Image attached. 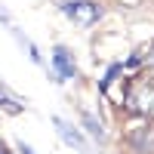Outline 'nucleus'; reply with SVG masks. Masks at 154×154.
<instances>
[{
	"label": "nucleus",
	"mask_w": 154,
	"mask_h": 154,
	"mask_svg": "<svg viewBox=\"0 0 154 154\" xmlns=\"http://www.w3.org/2000/svg\"><path fill=\"white\" fill-rule=\"evenodd\" d=\"M123 105L142 117H154V77H136L126 86Z\"/></svg>",
	"instance_id": "1"
},
{
	"label": "nucleus",
	"mask_w": 154,
	"mask_h": 154,
	"mask_svg": "<svg viewBox=\"0 0 154 154\" xmlns=\"http://www.w3.org/2000/svg\"><path fill=\"white\" fill-rule=\"evenodd\" d=\"M130 145L139 154H154V123H139L130 130Z\"/></svg>",
	"instance_id": "3"
},
{
	"label": "nucleus",
	"mask_w": 154,
	"mask_h": 154,
	"mask_svg": "<svg viewBox=\"0 0 154 154\" xmlns=\"http://www.w3.org/2000/svg\"><path fill=\"white\" fill-rule=\"evenodd\" d=\"M0 154H9V151H6V148H3V145H0Z\"/></svg>",
	"instance_id": "9"
},
{
	"label": "nucleus",
	"mask_w": 154,
	"mask_h": 154,
	"mask_svg": "<svg viewBox=\"0 0 154 154\" xmlns=\"http://www.w3.org/2000/svg\"><path fill=\"white\" fill-rule=\"evenodd\" d=\"M65 16L74 19V25H80V28H89L99 19V6L93 0H71V3H65Z\"/></svg>",
	"instance_id": "2"
},
{
	"label": "nucleus",
	"mask_w": 154,
	"mask_h": 154,
	"mask_svg": "<svg viewBox=\"0 0 154 154\" xmlns=\"http://www.w3.org/2000/svg\"><path fill=\"white\" fill-rule=\"evenodd\" d=\"M86 126H89V133H99V136H102V126H99L93 117H86Z\"/></svg>",
	"instance_id": "6"
},
{
	"label": "nucleus",
	"mask_w": 154,
	"mask_h": 154,
	"mask_svg": "<svg viewBox=\"0 0 154 154\" xmlns=\"http://www.w3.org/2000/svg\"><path fill=\"white\" fill-rule=\"evenodd\" d=\"M22 151H25V154H34V151H31V148H28V145H25V148H22Z\"/></svg>",
	"instance_id": "8"
},
{
	"label": "nucleus",
	"mask_w": 154,
	"mask_h": 154,
	"mask_svg": "<svg viewBox=\"0 0 154 154\" xmlns=\"http://www.w3.org/2000/svg\"><path fill=\"white\" fill-rule=\"evenodd\" d=\"M0 105H6V108H9V111H16V108H19V105H12V102H6V99H3V96H0Z\"/></svg>",
	"instance_id": "7"
},
{
	"label": "nucleus",
	"mask_w": 154,
	"mask_h": 154,
	"mask_svg": "<svg viewBox=\"0 0 154 154\" xmlns=\"http://www.w3.org/2000/svg\"><path fill=\"white\" fill-rule=\"evenodd\" d=\"M53 65H56L59 77H74L77 74V68H74V62H71V56H68L65 46H56L53 49Z\"/></svg>",
	"instance_id": "4"
},
{
	"label": "nucleus",
	"mask_w": 154,
	"mask_h": 154,
	"mask_svg": "<svg viewBox=\"0 0 154 154\" xmlns=\"http://www.w3.org/2000/svg\"><path fill=\"white\" fill-rule=\"evenodd\" d=\"M56 130H59L62 136H65V142H68V145H77V148L83 145V139H80V133H74V130H68V123H65V120H59V117H56Z\"/></svg>",
	"instance_id": "5"
}]
</instances>
